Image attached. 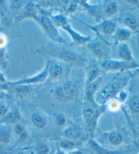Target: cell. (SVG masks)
Returning <instances> with one entry per match:
<instances>
[{
	"instance_id": "cell-29",
	"label": "cell",
	"mask_w": 139,
	"mask_h": 154,
	"mask_svg": "<svg viewBox=\"0 0 139 154\" xmlns=\"http://www.w3.org/2000/svg\"><path fill=\"white\" fill-rule=\"evenodd\" d=\"M124 23L128 28L132 30H136L138 27V23L135 18L132 17H128L124 18Z\"/></svg>"
},
{
	"instance_id": "cell-11",
	"label": "cell",
	"mask_w": 139,
	"mask_h": 154,
	"mask_svg": "<svg viewBox=\"0 0 139 154\" xmlns=\"http://www.w3.org/2000/svg\"><path fill=\"white\" fill-rule=\"evenodd\" d=\"M37 8L36 4H35L33 2H26L25 7L23 8L22 13L16 18V20L17 22H21L27 18H33L36 20L37 16Z\"/></svg>"
},
{
	"instance_id": "cell-23",
	"label": "cell",
	"mask_w": 139,
	"mask_h": 154,
	"mask_svg": "<svg viewBox=\"0 0 139 154\" xmlns=\"http://www.w3.org/2000/svg\"><path fill=\"white\" fill-rule=\"evenodd\" d=\"M81 145V143L79 141H73L71 140H65L60 143V147L63 150L73 151Z\"/></svg>"
},
{
	"instance_id": "cell-18",
	"label": "cell",
	"mask_w": 139,
	"mask_h": 154,
	"mask_svg": "<svg viewBox=\"0 0 139 154\" xmlns=\"http://www.w3.org/2000/svg\"><path fill=\"white\" fill-rule=\"evenodd\" d=\"M105 4L102 6L103 14H105L106 17H110L117 14L118 11V5L115 2L106 1Z\"/></svg>"
},
{
	"instance_id": "cell-41",
	"label": "cell",
	"mask_w": 139,
	"mask_h": 154,
	"mask_svg": "<svg viewBox=\"0 0 139 154\" xmlns=\"http://www.w3.org/2000/svg\"><path fill=\"white\" fill-rule=\"evenodd\" d=\"M138 73H139V70H138Z\"/></svg>"
},
{
	"instance_id": "cell-22",
	"label": "cell",
	"mask_w": 139,
	"mask_h": 154,
	"mask_svg": "<svg viewBox=\"0 0 139 154\" xmlns=\"http://www.w3.org/2000/svg\"><path fill=\"white\" fill-rule=\"evenodd\" d=\"M14 86V94L16 96L19 98H23L27 96L32 90L31 86L27 85H17Z\"/></svg>"
},
{
	"instance_id": "cell-14",
	"label": "cell",
	"mask_w": 139,
	"mask_h": 154,
	"mask_svg": "<svg viewBox=\"0 0 139 154\" xmlns=\"http://www.w3.org/2000/svg\"><path fill=\"white\" fill-rule=\"evenodd\" d=\"M12 138V129L9 124H0V143L6 145L9 143Z\"/></svg>"
},
{
	"instance_id": "cell-19",
	"label": "cell",
	"mask_w": 139,
	"mask_h": 154,
	"mask_svg": "<svg viewBox=\"0 0 139 154\" xmlns=\"http://www.w3.org/2000/svg\"><path fill=\"white\" fill-rule=\"evenodd\" d=\"M21 119V115L19 111L17 109L9 111L7 115L2 119V123L7 124H17L18 122Z\"/></svg>"
},
{
	"instance_id": "cell-37",
	"label": "cell",
	"mask_w": 139,
	"mask_h": 154,
	"mask_svg": "<svg viewBox=\"0 0 139 154\" xmlns=\"http://www.w3.org/2000/svg\"><path fill=\"white\" fill-rule=\"evenodd\" d=\"M126 3H128V5L132 6H139V1H126Z\"/></svg>"
},
{
	"instance_id": "cell-5",
	"label": "cell",
	"mask_w": 139,
	"mask_h": 154,
	"mask_svg": "<svg viewBox=\"0 0 139 154\" xmlns=\"http://www.w3.org/2000/svg\"><path fill=\"white\" fill-rule=\"evenodd\" d=\"M106 109L105 105L100 106L97 109L86 108L83 111V117L86 124L88 132L90 136H93L97 128V122L101 114L104 113Z\"/></svg>"
},
{
	"instance_id": "cell-13",
	"label": "cell",
	"mask_w": 139,
	"mask_h": 154,
	"mask_svg": "<svg viewBox=\"0 0 139 154\" xmlns=\"http://www.w3.org/2000/svg\"><path fill=\"white\" fill-rule=\"evenodd\" d=\"M64 135L66 139L73 140V141H78L82 137V132L79 127L71 125L65 130Z\"/></svg>"
},
{
	"instance_id": "cell-21",
	"label": "cell",
	"mask_w": 139,
	"mask_h": 154,
	"mask_svg": "<svg viewBox=\"0 0 139 154\" xmlns=\"http://www.w3.org/2000/svg\"><path fill=\"white\" fill-rule=\"evenodd\" d=\"M31 122L33 125L39 129H44L47 124L44 117L38 113H33L31 116Z\"/></svg>"
},
{
	"instance_id": "cell-17",
	"label": "cell",
	"mask_w": 139,
	"mask_h": 154,
	"mask_svg": "<svg viewBox=\"0 0 139 154\" xmlns=\"http://www.w3.org/2000/svg\"><path fill=\"white\" fill-rule=\"evenodd\" d=\"M113 40L116 43H124L128 41L130 38L131 32L125 29H117L116 32L112 35Z\"/></svg>"
},
{
	"instance_id": "cell-1",
	"label": "cell",
	"mask_w": 139,
	"mask_h": 154,
	"mask_svg": "<svg viewBox=\"0 0 139 154\" xmlns=\"http://www.w3.org/2000/svg\"><path fill=\"white\" fill-rule=\"evenodd\" d=\"M128 79L127 77H121L109 82L98 95L97 104L100 106L105 105L111 100L116 99L119 92L126 86Z\"/></svg>"
},
{
	"instance_id": "cell-4",
	"label": "cell",
	"mask_w": 139,
	"mask_h": 154,
	"mask_svg": "<svg viewBox=\"0 0 139 154\" xmlns=\"http://www.w3.org/2000/svg\"><path fill=\"white\" fill-rule=\"evenodd\" d=\"M52 56H54L57 59L74 67H81L86 61L83 54L68 49H63L54 52V54H52Z\"/></svg>"
},
{
	"instance_id": "cell-9",
	"label": "cell",
	"mask_w": 139,
	"mask_h": 154,
	"mask_svg": "<svg viewBox=\"0 0 139 154\" xmlns=\"http://www.w3.org/2000/svg\"><path fill=\"white\" fill-rule=\"evenodd\" d=\"M97 35H103L105 36H111L117 30L116 23L113 20H104L100 23L95 26H89Z\"/></svg>"
},
{
	"instance_id": "cell-2",
	"label": "cell",
	"mask_w": 139,
	"mask_h": 154,
	"mask_svg": "<svg viewBox=\"0 0 139 154\" xmlns=\"http://www.w3.org/2000/svg\"><path fill=\"white\" fill-rule=\"evenodd\" d=\"M36 20L41 26L45 35L52 42L58 44H66L65 39L60 35L58 28L55 26L50 17L43 14L37 17Z\"/></svg>"
},
{
	"instance_id": "cell-20",
	"label": "cell",
	"mask_w": 139,
	"mask_h": 154,
	"mask_svg": "<svg viewBox=\"0 0 139 154\" xmlns=\"http://www.w3.org/2000/svg\"><path fill=\"white\" fill-rule=\"evenodd\" d=\"M118 57L121 58L122 60L125 62H132V57L131 52L126 44L123 43L120 45L118 49Z\"/></svg>"
},
{
	"instance_id": "cell-27",
	"label": "cell",
	"mask_w": 139,
	"mask_h": 154,
	"mask_svg": "<svg viewBox=\"0 0 139 154\" xmlns=\"http://www.w3.org/2000/svg\"><path fill=\"white\" fill-rule=\"evenodd\" d=\"M51 18L52 22L54 23L55 26H57V28H61L62 26L65 25L66 23H67V20L65 18V16H63L62 14H57V15H54V16H52Z\"/></svg>"
},
{
	"instance_id": "cell-34",
	"label": "cell",
	"mask_w": 139,
	"mask_h": 154,
	"mask_svg": "<svg viewBox=\"0 0 139 154\" xmlns=\"http://www.w3.org/2000/svg\"><path fill=\"white\" fill-rule=\"evenodd\" d=\"M8 112L9 109L8 107V106L4 104H0V119H1V120L7 115V113Z\"/></svg>"
},
{
	"instance_id": "cell-16",
	"label": "cell",
	"mask_w": 139,
	"mask_h": 154,
	"mask_svg": "<svg viewBox=\"0 0 139 154\" xmlns=\"http://www.w3.org/2000/svg\"><path fill=\"white\" fill-rule=\"evenodd\" d=\"M48 73V76L51 79H59L63 75V69L60 65L49 60Z\"/></svg>"
},
{
	"instance_id": "cell-32",
	"label": "cell",
	"mask_w": 139,
	"mask_h": 154,
	"mask_svg": "<svg viewBox=\"0 0 139 154\" xmlns=\"http://www.w3.org/2000/svg\"><path fill=\"white\" fill-rule=\"evenodd\" d=\"M56 122H57V124L58 126H64L66 123V119L65 116L63 114H58L57 117H56Z\"/></svg>"
},
{
	"instance_id": "cell-26",
	"label": "cell",
	"mask_w": 139,
	"mask_h": 154,
	"mask_svg": "<svg viewBox=\"0 0 139 154\" xmlns=\"http://www.w3.org/2000/svg\"><path fill=\"white\" fill-rule=\"evenodd\" d=\"M89 144L90 147L92 149V150L94 151L97 154H115V152L113 151H110L107 149H106L103 147L98 144L97 142L95 140L91 139L89 142Z\"/></svg>"
},
{
	"instance_id": "cell-25",
	"label": "cell",
	"mask_w": 139,
	"mask_h": 154,
	"mask_svg": "<svg viewBox=\"0 0 139 154\" xmlns=\"http://www.w3.org/2000/svg\"><path fill=\"white\" fill-rule=\"evenodd\" d=\"M108 140L111 145L118 146L122 144L124 138L118 132H111L108 134Z\"/></svg>"
},
{
	"instance_id": "cell-36",
	"label": "cell",
	"mask_w": 139,
	"mask_h": 154,
	"mask_svg": "<svg viewBox=\"0 0 139 154\" xmlns=\"http://www.w3.org/2000/svg\"><path fill=\"white\" fill-rule=\"evenodd\" d=\"M7 44V39L5 35H0V48H4Z\"/></svg>"
},
{
	"instance_id": "cell-40",
	"label": "cell",
	"mask_w": 139,
	"mask_h": 154,
	"mask_svg": "<svg viewBox=\"0 0 139 154\" xmlns=\"http://www.w3.org/2000/svg\"><path fill=\"white\" fill-rule=\"evenodd\" d=\"M17 154H25V153H23V152H20V153H18Z\"/></svg>"
},
{
	"instance_id": "cell-6",
	"label": "cell",
	"mask_w": 139,
	"mask_h": 154,
	"mask_svg": "<svg viewBox=\"0 0 139 154\" xmlns=\"http://www.w3.org/2000/svg\"><path fill=\"white\" fill-rule=\"evenodd\" d=\"M87 44L89 50L98 59L103 60V61L110 59V46L103 39H92Z\"/></svg>"
},
{
	"instance_id": "cell-8",
	"label": "cell",
	"mask_w": 139,
	"mask_h": 154,
	"mask_svg": "<svg viewBox=\"0 0 139 154\" xmlns=\"http://www.w3.org/2000/svg\"><path fill=\"white\" fill-rule=\"evenodd\" d=\"M48 65H49V60H47L46 64H45L44 69L41 72L36 74V75L33 77H29V78H24L19 79V80L16 82H9L10 85L12 86H17V85H27V86H31L33 84H37L44 83L48 77Z\"/></svg>"
},
{
	"instance_id": "cell-12",
	"label": "cell",
	"mask_w": 139,
	"mask_h": 154,
	"mask_svg": "<svg viewBox=\"0 0 139 154\" xmlns=\"http://www.w3.org/2000/svg\"><path fill=\"white\" fill-rule=\"evenodd\" d=\"M103 82V78L102 77H99L97 78L95 81H94L92 83L85 86V98L88 101H89L91 104L93 105L95 107L98 106L97 103L95 101L94 96L96 92H97V90L99 88L100 84Z\"/></svg>"
},
{
	"instance_id": "cell-10",
	"label": "cell",
	"mask_w": 139,
	"mask_h": 154,
	"mask_svg": "<svg viewBox=\"0 0 139 154\" xmlns=\"http://www.w3.org/2000/svg\"><path fill=\"white\" fill-rule=\"evenodd\" d=\"M61 28L64 29L71 36L72 40H73V43L75 45H80V46H82V45L89 43L92 39V38L89 35L84 36L79 33L78 32H77L76 31H75L72 28V26L68 23L64 25Z\"/></svg>"
},
{
	"instance_id": "cell-24",
	"label": "cell",
	"mask_w": 139,
	"mask_h": 154,
	"mask_svg": "<svg viewBox=\"0 0 139 154\" xmlns=\"http://www.w3.org/2000/svg\"><path fill=\"white\" fill-rule=\"evenodd\" d=\"M14 132L20 143H24L28 138V133L26 129L20 124H16L14 128Z\"/></svg>"
},
{
	"instance_id": "cell-30",
	"label": "cell",
	"mask_w": 139,
	"mask_h": 154,
	"mask_svg": "<svg viewBox=\"0 0 139 154\" xmlns=\"http://www.w3.org/2000/svg\"><path fill=\"white\" fill-rule=\"evenodd\" d=\"M129 106L132 112L135 113H139V97H134L130 99Z\"/></svg>"
},
{
	"instance_id": "cell-3",
	"label": "cell",
	"mask_w": 139,
	"mask_h": 154,
	"mask_svg": "<svg viewBox=\"0 0 139 154\" xmlns=\"http://www.w3.org/2000/svg\"><path fill=\"white\" fill-rule=\"evenodd\" d=\"M78 92V83L69 80L57 87L54 91V97L60 102H68L74 99Z\"/></svg>"
},
{
	"instance_id": "cell-39",
	"label": "cell",
	"mask_w": 139,
	"mask_h": 154,
	"mask_svg": "<svg viewBox=\"0 0 139 154\" xmlns=\"http://www.w3.org/2000/svg\"><path fill=\"white\" fill-rule=\"evenodd\" d=\"M57 154H65V153L63 152V151H58V152Z\"/></svg>"
},
{
	"instance_id": "cell-33",
	"label": "cell",
	"mask_w": 139,
	"mask_h": 154,
	"mask_svg": "<svg viewBox=\"0 0 139 154\" xmlns=\"http://www.w3.org/2000/svg\"><path fill=\"white\" fill-rule=\"evenodd\" d=\"M108 107L111 111H116L119 108V102L116 99H112L107 103Z\"/></svg>"
},
{
	"instance_id": "cell-7",
	"label": "cell",
	"mask_w": 139,
	"mask_h": 154,
	"mask_svg": "<svg viewBox=\"0 0 139 154\" xmlns=\"http://www.w3.org/2000/svg\"><path fill=\"white\" fill-rule=\"evenodd\" d=\"M138 67V65L133 62L112 59L103 60L101 63V67L105 71H124Z\"/></svg>"
},
{
	"instance_id": "cell-15",
	"label": "cell",
	"mask_w": 139,
	"mask_h": 154,
	"mask_svg": "<svg viewBox=\"0 0 139 154\" xmlns=\"http://www.w3.org/2000/svg\"><path fill=\"white\" fill-rule=\"evenodd\" d=\"M100 69L96 64L90 65L86 69V82H85V86L90 84L95 81L96 79L100 77Z\"/></svg>"
},
{
	"instance_id": "cell-28",
	"label": "cell",
	"mask_w": 139,
	"mask_h": 154,
	"mask_svg": "<svg viewBox=\"0 0 139 154\" xmlns=\"http://www.w3.org/2000/svg\"><path fill=\"white\" fill-rule=\"evenodd\" d=\"M35 151H36V154H49L50 147L46 143L40 142L36 144Z\"/></svg>"
},
{
	"instance_id": "cell-35",
	"label": "cell",
	"mask_w": 139,
	"mask_h": 154,
	"mask_svg": "<svg viewBox=\"0 0 139 154\" xmlns=\"http://www.w3.org/2000/svg\"><path fill=\"white\" fill-rule=\"evenodd\" d=\"M6 64V52L4 48H0V65H4Z\"/></svg>"
},
{
	"instance_id": "cell-38",
	"label": "cell",
	"mask_w": 139,
	"mask_h": 154,
	"mask_svg": "<svg viewBox=\"0 0 139 154\" xmlns=\"http://www.w3.org/2000/svg\"><path fill=\"white\" fill-rule=\"evenodd\" d=\"M69 154H82V152L78 149H76V150L71 151L69 153Z\"/></svg>"
},
{
	"instance_id": "cell-31",
	"label": "cell",
	"mask_w": 139,
	"mask_h": 154,
	"mask_svg": "<svg viewBox=\"0 0 139 154\" xmlns=\"http://www.w3.org/2000/svg\"><path fill=\"white\" fill-rule=\"evenodd\" d=\"M11 8L13 10H19L21 9H23V8L26 4V2L25 1H12L11 2Z\"/></svg>"
}]
</instances>
